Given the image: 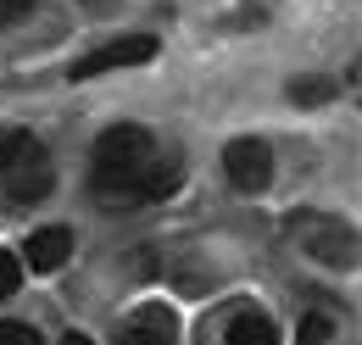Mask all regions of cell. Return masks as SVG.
<instances>
[{"label":"cell","mask_w":362,"mask_h":345,"mask_svg":"<svg viewBox=\"0 0 362 345\" xmlns=\"http://www.w3.org/2000/svg\"><path fill=\"white\" fill-rule=\"evenodd\" d=\"M223 172L234 189H245V195H262L273 184V151L262 139H228L223 151Z\"/></svg>","instance_id":"6da1fadb"},{"label":"cell","mask_w":362,"mask_h":345,"mask_svg":"<svg viewBox=\"0 0 362 345\" xmlns=\"http://www.w3.org/2000/svg\"><path fill=\"white\" fill-rule=\"evenodd\" d=\"M156 56V40L151 34H129V40H112L90 50L84 62H73V78H95V73H112V67H145Z\"/></svg>","instance_id":"7a4b0ae2"},{"label":"cell","mask_w":362,"mask_h":345,"mask_svg":"<svg viewBox=\"0 0 362 345\" xmlns=\"http://www.w3.org/2000/svg\"><path fill=\"white\" fill-rule=\"evenodd\" d=\"M151 162V134L134 123H117L95 139V168H145Z\"/></svg>","instance_id":"3957f363"},{"label":"cell","mask_w":362,"mask_h":345,"mask_svg":"<svg viewBox=\"0 0 362 345\" xmlns=\"http://www.w3.org/2000/svg\"><path fill=\"white\" fill-rule=\"evenodd\" d=\"M23 257H28L34 273H56L62 262L73 257V234L67 228H40V234H28V251Z\"/></svg>","instance_id":"277c9868"},{"label":"cell","mask_w":362,"mask_h":345,"mask_svg":"<svg viewBox=\"0 0 362 345\" xmlns=\"http://www.w3.org/2000/svg\"><path fill=\"white\" fill-rule=\"evenodd\" d=\"M223 345H279V329H273V317H262V312H240L228 323Z\"/></svg>","instance_id":"5b68a950"},{"label":"cell","mask_w":362,"mask_h":345,"mask_svg":"<svg viewBox=\"0 0 362 345\" xmlns=\"http://www.w3.org/2000/svg\"><path fill=\"white\" fill-rule=\"evenodd\" d=\"M34 156H40V139H34V134L0 123V168L11 172V168H23V162H34Z\"/></svg>","instance_id":"8992f818"},{"label":"cell","mask_w":362,"mask_h":345,"mask_svg":"<svg viewBox=\"0 0 362 345\" xmlns=\"http://www.w3.org/2000/svg\"><path fill=\"white\" fill-rule=\"evenodd\" d=\"M168 312H145V317H134L129 329H123V340L117 345H168Z\"/></svg>","instance_id":"52a82bcc"},{"label":"cell","mask_w":362,"mask_h":345,"mask_svg":"<svg viewBox=\"0 0 362 345\" xmlns=\"http://www.w3.org/2000/svg\"><path fill=\"white\" fill-rule=\"evenodd\" d=\"M6 189H11V201H17V206H28V201H40V195L50 189V172L40 168V162H34V172L11 168V178H6Z\"/></svg>","instance_id":"ba28073f"},{"label":"cell","mask_w":362,"mask_h":345,"mask_svg":"<svg viewBox=\"0 0 362 345\" xmlns=\"http://www.w3.org/2000/svg\"><path fill=\"white\" fill-rule=\"evenodd\" d=\"M17 284H23V262L11 257V251H0V301H11Z\"/></svg>","instance_id":"9c48e42d"},{"label":"cell","mask_w":362,"mask_h":345,"mask_svg":"<svg viewBox=\"0 0 362 345\" xmlns=\"http://www.w3.org/2000/svg\"><path fill=\"white\" fill-rule=\"evenodd\" d=\"M334 89L323 84V78H301V84H290V100H301V106H317V100H329Z\"/></svg>","instance_id":"30bf717a"},{"label":"cell","mask_w":362,"mask_h":345,"mask_svg":"<svg viewBox=\"0 0 362 345\" xmlns=\"http://www.w3.org/2000/svg\"><path fill=\"white\" fill-rule=\"evenodd\" d=\"M0 345H40V334L28 323H0Z\"/></svg>","instance_id":"8fae6325"},{"label":"cell","mask_w":362,"mask_h":345,"mask_svg":"<svg viewBox=\"0 0 362 345\" xmlns=\"http://www.w3.org/2000/svg\"><path fill=\"white\" fill-rule=\"evenodd\" d=\"M329 334H334V329H329V317H307V323H301V340H296V345H323Z\"/></svg>","instance_id":"7c38bea8"},{"label":"cell","mask_w":362,"mask_h":345,"mask_svg":"<svg viewBox=\"0 0 362 345\" xmlns=\"http://www.w3.org/2000/svg\"><path fill=\"white\" fill-rule=\"evenodd\" d=\"M34 11V0H0V28H11V23H23Z\"/></svg>","instance_id":"4fadbf2b"},{"label":"cell","mask_w":362,"mask_h":345,"mask_svg":"<svg viewBox=\"0 0 362 345\" xmlns=\"http://www.w3.org/2000/svg\"><path fill=\"white\" fill-rule=\"evenodd\" d=\"M62 345H90V340H84V334H67V340H62Z\"/></svg>","instance_id":"5bb4252c"}]
</instances>
